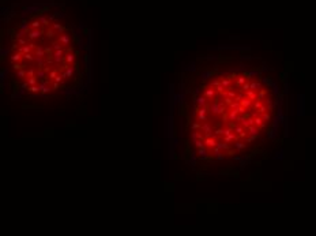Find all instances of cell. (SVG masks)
<instances>
[{
    "label": "cell",
    "mask_w": 316,
    "mask_h": 236,
    "mask_svg": "<svg viewBox=\"0 0 316 236\" xmlns=\"http://www.w3.org/2000/svg\"><path fill=\"white\" fill-rule=\"evenodd\" d=\"M225 111H228V106L223 104V101H219L218 97H214V102L209 106V112L213 113V116H218L222 115Z\"/></svg>",
    "instance_id": "1"
},
{
    "label": "cell",
    "mask_w": 316,
    "mask_h": 236,
    "mask_svg": "<svg viewBox=\"0 0 316 236\" xmlns=\"http://www.w3.org/2000/svg\"><path fill=\"white\" fill-rule=\"evenodd\" d=\"M200 131H202V134H205V138L214 137V135H213V127H211V124L207 123V122H205L203 124H200Z\"/></svg>",
    "instance_id": "2"
},
{
    "label": "cell",
    "mask_w": 316,
    "mask_h": 236,
    "mask_svg": "<svg viewBox=\"0 0 316 236\" xmlns=\"http://www.w3.org/2000/svg\"><path fill=\"white\" fill-rule=\"evenodd\" d=\"M198 154H199V157H200V160H211V158H213V154L209 156V152H207V148H206V146H203V148H200V149L198 150Z\"/></svg>",
    "instance_id": "3"
},
{
    "label": "cell",
    "mask_w": 316,
    "mask_h": 236,
    "mask_svg": "<svg viewBox=\"0 0 316 236\" xmlns=\"http://www.w3.org/2000/svg\"><path fill=\"white\" fill-rule=\"evenodd\" d=\"M203 143H205L206 148H214L217 145V137H210V138H205L203 139Z\"/></svg>",
    "instance_id": "4"
},
{
    "label": "cell",
    "mask_w": 316,
    "mask_h": 236,
    "mask_svg": "<svg viewBox=\"0 0 316 236\" xmlns=\"http://www.w3.org/2000/svg\"><path fill=\"white\" fill-rule=\"evenodd\" d=\"M205 96L207 100H213L215 97V90L213 89V87H205Z\"/></svg>",
    "instance_id": "5"
},
{
    "label": "cell",
    "mask_w": 316,
    "mask_h": 236,
    "mask_svg": "<svg viewBox=\"0 0 316 236\" xmlns=\"http://www.w3.org/2000/svg\"><path fill=\"white\" fill-rule=\"evenodd\" d=\"M247 130V135H256V137H259V128L256 127V126H249L245 128Z\"/></svg>",
    "instance_id": "6"
},
{
    "label": "cell",
    "mask_w": 316,
    "mask_h": 236,
    "mask_svg": "<svg viewBox=\"0 0 316 236\" xmlns=\"http://www.w3.org/2000/svg\"><path fill=\"white\" fill-rule=\"evenodd\" d=\"M237 139H238V137L236 135L235 132H230L229 135H223V142H226V143L235 142V141H237Z\"/></svg>",
    "instance_id": "7"
},
{
    "label": "cell",
    "mask_w": 316,
    "mask_h": 236,
    "mask_svg": "<svg viewBox=\"0 0 316 236\" xmlns=\"http://www.w3.org/2000/svg\"><path fill=\"white\" fill-rule=\"evenodd\" d=\"M226 115H228V120H229V122H236V118H237V115H238L237 108H236V109H230L229 112H226Z\"/></svg>",
    "instance_id": "8"
},
{
    "label": "cell",
    "mask_w": 316,
    "mask_h": 236,
    "mask_svg": "<svg viewBox=\"0 0 316 236\" xmlns=\"http://www.w3.org/2000/svg\"><path fill=\"white\" fill-rule=\"evenodd\" d=\"M219 83H221V86L225 87V90H228L230 86H232V79H229V78H221L219 79Z\"/></svg>",
    "instance_id": "9"
},
{
    "label": "cell",
    "mask_w": 316,
    "mask_h": 236,
    "mask_svg": "<svg viewBox=\"0 0 316 236\" xmlns=\"http://www.w3.org/2000/svg\"><path fill=\"white\" fill-rule=\"evenodd\" d=\"M195 104L198 106H205V105H207V98H206L205 96H199V97L195 98Z\"/></svg>",
    "instance_id": "10"
},
{
    "label": "cell",
    "mask_w": 316,
    "mask_h": 236,
    "mask_svg": "<svg viewBox=\"0 0 316 236\" xmlns=\"http://www.w3.org/2000/svg\"><path fill=\"white\" fill-rule=\"evenodd\" d=\"M262 89V83L260 82H249V90H255V92H258V90H260Z\"/></svg>",
    "instance_id": "11"
},
{
    "label": "cell",
    "mask_w": 316,
    "mask_h": 236,
    "mask_svg": "<svg viewBox=\"0 0 316 236\" xmlns=\"http://www.w3.org/2000/svg\"><path fill=\"white\" fill-rule=\"evenodd\" d=\"M235 149L237 150V152H241V150H244L245 148H247V145H245V142H240L238 139L237 141H235Z\"/></svg>",
    "instance_id": "12"
},
{
    "label": "cell",
    "mask_w": 316,
    "mask_h": 236,
    "mask_svg": "<svg viewBox=\"0 0 316 236\" xmlns=\"http://www.w3.org/2000/svg\"><path fill=\"white\" fill-rule=\"evenodd\" d=\"M254 126H256L258 128H264V123L262 118H258V116H254Z\"/></svg>",
    "instance_id": "13"
},
{
    "label": "cell",
    "mask_w": 316,
    "mask_h": 236,
    "mask_svg": "<svg viewBox=\"0 0 316 236\" xmlns=\"http://www.w3.org/2000/svg\"><path fill=\"white\" fill-rule=\"evenodd\" d=\"M252 102H254V101H252V100H249V98H247V97H244V98L241 100V101H240V105L241 106H244V108H249V106L252 105Z\"/></svg>",
    "instance_id": "14"
},
{
    "label": "cell",
    "mask_w": 316,
    "mask_h": 236,
    "mask_svg": "<svg viewBox=\"0 0 316 236\" xmlns=\"http://www.w3.org/2000/svg\"><path fill=\"white\" fill-rule=\"evenodd\" d=\"M256 93H258V92H255V90H247V92H244L245 97L249 98V100H252V101L256 100Z\"/></svg>",
    "instance_id": "15"
},
{
    "label": "cell",
    "mask_w": 316,
    "mask_h": 236,
    "mask_svg": "<svg viewBox=\"0 0 316 236\" xmlns=\"http://www.w3.org/2000/svg\"><path fill=\"white\" fill-rule=\"evenodd\" d=\"M215 146H217L221 152H222V150L230 149V145H229V143H226V142H218V141H217V145H215Z\"/></svg>",
    "instance_id": "16"
},
{
    "label": "cell",
    "mask_w": 316,
    "mask_h": 236,
    "mask_svg": "<svg viewBox=\"0 0 316 236\" xmlns=\"http://www.w3.org/2000/svg\"><path fill=\"white\" fill-rule=\"evenodd\" d=\"M242 75H244L247 79H252V78H255V76L258 75V71H245Z\"/></svg>",
    "instance_id": "17"
},
{
    "label": "cell",
    "mask_w": 316,
    "mask_h": 236,
    "mask_svg": "<svg viewBox=\"0 0 316 236\" xmlns=\"http://www.w3.org/2000/svg\"><path fill=\"white\" fill-rule=\"evenodd\" d=\"M192 137H193V139H202V141L205 139V137H203V134H202V131H200V130H195V131H193Z\"/></svg>",
    "instance_id": "18"
},
{
    "label": "cell",
    "mask_w": 316,
    "mask_h": 236,
    "mask_svg": "<svg viewBox=\"0 0 316 236\" xmlns=\"http://www.w3.org/2000/svg\"><path fill=\"white\" fill-rule=\"evenodd\" d=\"M245 81H247V78H245L244 75H241V76H237V81H236V86L240 87Z\"/></svg>",
    "instance_id": "19"
},
{
    "label": "cell",
    "mask_w": 316,
    "mask_h": 236,
    "mask_svg": "<svg viewBox=\"0 0 316 236\" xmlns=\"http://www.w3.org/2000/svg\"><path fill=\"white\" fill-rule=\"evenodd\" d=\"M196 113H198V120L199 122H207V120H209L207 113H199V112H196Z\"/></svg>",
    "instance_id": "20"
},
{
    "label": "cell",
    "mask_w": 316,
    "mask_h": 236,
    "mask_svg": "<svg viewBox=\"0 0 316 236\" xmlns=\"http://www.w3.org/2000/svg\"><path fill=\"white\" fill-rule=\"evenodd\" d=\"M244 130H245V128H244L242 126H237V124H236V127L233 128V132H235L236 135H238V134H241Z\"/></svg>",
    "instance_id": "21"
},
{
    "label": "cell",
    "mask_w": 316,
    "mask_h": 236,
    "mask_svg": "<svg viewBox=\"0 0 316 236\" xmlns=\"http://www.w3.org/2000/svg\"><path fill=\"white\" fill-rule=\"evenodd\" d=\"M193 143H195V146H196L198 149H200V148H203V146H205V143H203V141H202V139H193Z\"/></svg>",
    "instance_id": "22"
},
{
    "label": "cell",
    "mask_w": 316,
    "mask_h": 236,
    "mask_svg": "<svg viewBox=\"0 0 316 236\" xmlns=\"http://www.w3.org/2000/svg\"><path fill=\"white\" fill-rule=\"evenodd\" d=\"M262 105V100H255V102H252V108H254V111H256V109H258V108H259V106Z\"/></svg>",
    "instance_id": "23"
},
{
    "label": "cell",
    "mask_w": 316,
    "mask_h": 236,
    "mask_svg": "<svg viewBox=\"0 0 316 236\" xmlns=\"http://www.w3.org/2000/svg\"><path fill=\"white\" fill-rule=\"evenodd\" d=\"M244 97H245V94H244V92H240L238 94H236V97H235L233 100H235V101H238V102H240V101H241V100L244 98Z\"/></svg>",
    "instance_id": "24"
},
{
    "label": "cell",
    "mask_w": 316,
    "mask_h": 236,
    "mask_svg": "<svg viewBox=\"0 0 316 236\" xmlns=\"http://www.w3.org/2000/svg\"><path fill=\"white\" fill-rule=\"evenodd\" d=\"M238 105H240V102H238V101H235V100H233V101H232V102H230L229 105V108L230 109H236V108H238Z\"/></svg>",
    "instance_id": "25"
},
{
    "label": "cell",
    "mask_w": 316,
    "mask_h": 236,
    "mask_svg": "<svg viewBox=\"0 0 316 236\" xmlns=\"http://www.w3.org/2000/svg\"><path fill=\"white\" fill-rule=\"evenodd\" d=\"M240 87H241V89H240L241 92H247V90H249V82H247V81H245V82H244V83H242V85H241Z\"/></svg>",
    "instance_id": "26"
},
{
    "label": "cell",
    "mask_w": 316,
    "mask_h": 236,
    "mask_svg": "<svg viewBox=\"0 0 316 236\" xmlns=\"http://www.w3.org/2000/svg\"><path fill=\"white\" fill-rule=\"evenodd\" d=\"M262 116V120H263V122H268V120H270V119H271V116H270V115H268V113H266V112H263V113H260Z\"/></svg>",
    "instance_id": "27"
},
{
    "label": "cell",
    "mask_w": 316,
    "mask_h": 236,
    "mask_svg": "<svg viewBox=\"0 0 316 236\" xmlns=\"http://www.w3.org/2000/svg\"><path fill=\"white\" fill-rule=\"evenodd\" d=\"M266 111H267V105H263V104H262V105L256 109V112H258V113H263V112H266Z\"/></svg>",
    "instance_id": "28"
},
{
    "label": "cell",
    "mask_w": 316,
    "mask_h": 236,
    "mask_svg": "<svg viewBox=\"0 0 316 236\" xmlns=\"http://www.w3.org/2000/svg\"><path fill=\"white\" fill-rule=\"evenodd\" d=\"M191 128H192L193 131H195V130H200V123H198V122H195V123H192V126H191Z\"/></svg>",
    "instance_id": "29"
},
{
    "label": "cell",
    "mask_w": 316,
    "mask_h": 236,
    "mask_svg": "<svg viewBox=\"0 0 316 236\" xmlns=\"http://www.w3.org/2000/svg\"><path fill=\"white\" fill-rule=\"evenodd\" d=\"M256 138H258L256 135H248V137H247V139H245V142H254V141L256 139Z\"/></svg>",
    "instance_id": "30"
},
{
    "label": "cell",
    "mask_w": 316,
    "mask_h": 236,
    "mask_svg": "<svg viewBox=\"0 0 316 236\" xmlns=\"http://www.w3.org/2000/svg\"><path fill=\"white\" fill-rule=\"evenodd\" d=\"M213 157H215L217 160H223V158H225V154H222V153L219 152V153H217V154H214Z\"/></svg>",
    "instance_id": "31"
},
{
    "label": "cell",
    "mask_w": 316,
    "mask_h": 236,
    "mask_svg": "<svg viewBox=\"0 0 316 236\" xmlns=\"http://www.w3.org/2000/svg\"><path fill=\"white\" fill-rule=\"evenodd\" d=\"M215 90H217L218 93H222V92H225V87L221 86V83H219V85H217V86H215Z\"/></svg>",
    "instance_id": "32"
},
{
    "label": "cell",
    "mask_w": 316,
    "mask_h": 236,
    "mask_svg": "<svg viewBox=\"0 0 316 236\" xmlns=\"http://www.w3.org/2000/svg\"><path fill=\"white\" fill-rule=\"evenodd\" d=\"M237 112H238V113H245V112H247V108H244V106H241V105H238V108H237Z\"/></svg>",
    "instance_id": "33"
},
{
    "label": "cell",
    "mask_w": 316,
    "mask_h": 236,
    "mask_svg": "<svg viewBox=\"0 0 316 236\" xmlns=\"http://www.w3.org/2000/svg\"><path fill=\"white\" fill-rule=\"evenodd\" d=\"M230 132H233V131L230 130L229 127H228V128H222V135H229Z\"/></svg>",
    "instance_id": "34"
},
{
    "label": "cell",
    "mask_w": 316,
    "mask_h": 236,
    "mask_svg": "<svg viewBox=\"0 0 316 236\" xmlns=\"http://www.w3.org/2000/svg\"><path fill=\"white\" fill-rule=\"evenodd\" d=\"M232 101H233V98H229V97H225V100H223V104H225V105H229V104L232 102Z\"/></svg>",
    "instance_id": "35"
},
{
    "label": "cell",
    "mask_w": 316,
    "mask_h": 236,
    "mask_svg": "<svg viewBox=\"0 0 316 236\" xmlns=\"http://www.w3.org/2000/svg\"><path fill=\"white\" fill-rule=\"evenodd\" d=\"M217 85H219V79H215V81H213L210 83V87H215Z\"/></svg>",
    "instance_id": "36"
},
{
    "label": "cell",
    "mask_w": 316,
    "mask_h": 236,
    "mask_svg": "<svg viewBox=\"0 0 316 236\" xmlns=\"http://www.w3.org/2000/svg\"><path fill=\"white\" fill-rule=\"evenodd\" d=\"M214 132H215V134H214L215 137H219V135H222V128H217Z\"/></svg>",
    "instance_id": "37"
},
{
    "label": "cell",
    "mask_w": 316,
    "mask_h": 236,
    "mask_svg": "<svg viewBox=\"0 0 316 236\" xmlns=\"http://www.w3.org/2000/svg\"><path fill=\"white\" fill-rule=\"evenodd\" d=\"M226 152H228V154H229V156H235V154H236V149H235V150H232V149H228V150H226Z\"/></svg>",
    "instance_id": "38"
},
{
    "label": "cell",
    "mask_w": 316,
    "mask_h": 236,
    "mask_svg": "<svg viewBox=\"0 0 316 236\" xmlns=\"http://www.w3.org/2000/svg\"><path fill=\"white\" fill-rule=\"evenodd\" d=\"M226 78H229V79H235V78H237V74H230V75H228V76H226Z\"/></svg>",
    "instance_id": "39"
},
{
    "label": "cell",
    "mask_w": 316,
    "mask_h": 236,
    "mask_svg": "<svg viewBox=\"0 0 316 236\" xmlns=\"http://www.w3.org/2000/svg\"><path fill=\"white\" fill-rule=\"evenodd\" d=\"M235 127H236V124H235V122H229V128H230V130L233 131V128H235Z\"/></svg>",
    "instance_id": "40"
}]
</instances>
